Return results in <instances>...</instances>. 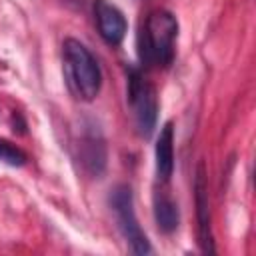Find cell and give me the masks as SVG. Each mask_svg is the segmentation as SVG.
Here are the masks:
<instances>
[{
  "mask_svg": "<svg viewBox=\"0 0 256 256\" xmlns=\"http://www.w3.org/2000/svg\"><path fill=\"white\" fill-rule=\"evenodd\" d=\"M178 20L168 10H152L138 34L140 60L146 66L168 68L176 54Z\"/></svg>",
  "mask_w": 256,
  "mask_h": 256,
  "instance_id": "obj_1",
  "label": "cell"
},
{
  "mask_svg": "<svg viewBox=\"0 0 256 256\" xmlns=\"http://www.w3.org/2000/svg\"><path fill=\"white\" fill-rule=\"evenodd\" d=\"M64 70L70 88L82 100H94L102 86V74L92 52L74 38H68L62 46Z\"/></svg>",
  "mask_w": 256,
  "mask_h": 256,
  "instance_id": "obj_2",
  "label": "cell"
},
{
  "mask_svg": "<svg viewBox=\"0 0 256 256\" xmlns=\"http://www.w3.org/2000/svg\"><path fill=\"white\" fill-rule=\"evenodd\" d=\"M110 206H112V212L116 216V222H118L122 236L130 244V250L134 254H150L152 246H150L144 230L140 228L136 212H134L132 188L126 184H118L110 194Z\"/></svg>",
  "mask_w": 256,
  "mask_h": 256,
  "instance_id": "obj_3",
  "label": "cell"
},
{
  "mask_svg": "<svg viewBox=\"0 0 256 256\" xmlns=\"http://www.w3.org/2000/svg\"><path fill=\"white\" fill-rule=\"evenodd\" d=\"M128 100L134 110L138 132L142 136H150L158 118V98L154 86L138 68H128Z\"/></svg>",
  "mask_w": 256,
  "mask_h": 256,
  "instance_id": "obj_4",
  "label": "cell"
},
{
  "mask_svg": "<svg viewBox=\"0 0 256 256\" xmlns=\"http://www.w3.org/2000/svg\"><path fill=\"white\" fill-rule=\"evenodd\" d=\"M194 202H196V222H198V244L202 254H214L216 246L212 240V220H210V202H208V176L204 162L196 168L194 178Z\"/></svg>",
  "mask_w": 256,
  "mask_h": 256,
  "instance_id": "obj_5",
  "label": "cell"
},
{
  "mask_svg": "<svg viewBox=\"0 0 256 256\" xmlns=\"http://www.w3.org/2000/svg\"><path fill=\"white\" fill-rule=\"evenodd\" d=\"M94 18H96L98 32L106 44L118 46L124 40L128 24H126L124 14L114 4H110L108 0H96L94 2Z\"/></svg>",
  "mask_w": 256,
  "mask_h": 256,
  "instance_id": "obj_6",
  "label": "cell"
},
{
  "mask_svg": "<svg viewBox=\"0 0 256 256\" xmlns=\"http://www.w3.org/2000/svg\"><path fill=\"white\" fill-rule=\"evenodd\" d=\"M156 174L158 180L168 182L174 172V124L166 122L156 138Z\"/></svg>",
  "mask_w": 256,
  "mask_h": 256,
  "instance_id": "obj_7",
  "label": "cell"
},
{
  "mask_svg": "<svg viewBox=\"0 0 256 256\" xmlns=\"http://www.w3.org/2000/svg\"><path fill=\"white\" fill-rule=\"evenodd\" d=\"M154 220H156L158 230L164 234H170L178 228V222H180L178 204L164 190H158L154 194Z\"/></svg>",
  "mask_w": 256,
  "mask_h": 256,
  "instance_id": "obj_8",
  "label": "cell"
},
{
  "mask_svg": "<svg viewBox=\"0 0 256 256\" xmlns=\"http://www.w3.org/2000/svg\"><path fill=\"white\" fill-rule=\"evenodd\" d=\"M82 158H84L82 162L90 168V172L100 174L102 168H104V158H106L102 142H96L94 138H84V142H82Z\"/></svg>",
  "mask_w": 256,
  "mask_h": 256,
  "instance_id": "obj_9",
  "label": "cell"
},
{
  "mask_svg": "<svg viewBox=\"0 0 256 256\" xmlns=\"http://www.w3.org/2000/svg\"><path fill=\"white\" fill-rule=\"evenodd\" d=\"M26 160L28 158H26V152L22 148L0 138V162H4L8 166H24Z\"/></svg>",
  "mask_w": 256,
  "mask_h": 256,
  "instance_id": "obj_10",
  "label": "cell"
}]
</instances>
